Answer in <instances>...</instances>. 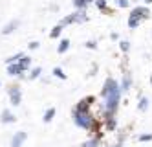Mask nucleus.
<instances>
[{"mask_svg":"<svg viewBox=\"0 0 152 147\" xmlns=\"http://www.w3.org/2000/svg\"><path fill=\"white\" fill-rule=\"evenodd\" d=\"M119 96H121V86L115 83V79L108 77L104 81V88H103V98H104V112L106 118L114 116V112L119 105Z\"/></svg>","mask_w":152,"mask_h":147,"instance_id":"f257e3e1","label":"nucleus"},{"mask_svg":"<svg viewBox=\"0 0 152 147\" xmlns=\"http://www.w3.org/2000/svg\"><path fill=\"white\" fill-rule=\"evenodd\" d=\"M92 101H94V98H86L73 110V121H75V125L84 129V131H92L94 129V116H92V112H90V103H92Z\"/></svg>","mask_w":152,"mask_h":147,"instance_id":"f03ea898","label":"nucleus"},{"mask_svg":"<svg viewBox=\"0 0 152 147\" xmlns=\"http://www.w3.org/2000/svg\"><path fill=\"white\" fill-rule=\"evenodd\" d=\"M148 15H150V11H148L147 6H137V7H134L132 13H130V17H128V28L136 30L145 18H148Z\"/></svg>","mask_w":152,"mask_h":147,"instance_id":"7ed1b4c3","label":"nucleus"},{"mask_svg":"<svg viewBox=\"0 0 152 147\" xmlns=\"http://www.w3.org/2000/svg\"><path fill=\"white\" fill-rule=\"evenodd\" d=\"M88 20V15H86V11L84 9H77L75 13L68 15V17H64L61 20V26H68V24H81V22H86Z\"/></svg>","mask_w":152,"mask_h":147,"instance_id":"20e7f679","label":"nucleus"},{"mask_svg":"<svg viewBox=\"0 0 152 147\" xmlns=\"http://www.w3.org/2000/svg\"><path fill=\"white\" fill-rule=\"evenodd\" d=\"M7 94H9V99H11V103L17 107L20 105V98H22V94H20V88L18 86H11L7 90Z\"/></svg>","mask_w":152,"mask_h":147,"instance_id":"39448f33","label":"nucleus"},{"mask_svg":"<svg viewBox=\"0 0 152 147\" xmlns=\"http://www.w3.org/2000/svg\"><path fill=\"white\" fill-rule=\"evenodd\" d=\"M26 138H28V134H26L24 131L15 132V136H13V140H11V147H22V143L26 142Z\"/></svg>","mask_w":152,"mask_h":147,"instance_id":"423d86ee","label":"nucleus"},{"mask_svg":"<svg viewBox=\"0 0 152 147\" xmlns=\"http://www.w3.org/2000/svg\"><path fill=\"white\" fill-rule=\"evenodd\" d=\"M18 24H20V22L15 18V20H11V22H9V24H6L4 26V30H2V35H9V33H13L17 28H18Z\"/></svg>","mask_w":152,"mask_h":147,"instance_id":"0eeeda50","label":"nucleus"},{"mask_svg":"<svg viewBox=\"0 0 152 147\" xmlns=\"http://www.w3.org/2000/svg\"><path fill=\"white\" fill-rule=\"evenodd\" d=\"M24 70L20 68V64L18 63H11V64H7V74L9 75H20Z\"/></svg>","mask_w":152,"mask_h":147,"instance_id":"6e6552de","label":"nucleus"},{"mask_svg":"<svg viewBox=\"0 0 152 147\" xmlns=\"http://www.w3.org/2000/svg\"><path fill=\"white\" fill-rule=\"evenodd\" d=\"M18 64H20V68H22V70H28L29 64H31V57H28V55H22V57L18 59Z\"/></svg>","mask_w":152,"mask_h":147,"instance_id":"1a4fd4ad","label":"nucleus"},{"mask_svg":"<svg viewBox=\"0 0 152 147\" xmlns=\"http://www.w3.org/2000/svg\"><path fill=\"white\" fill-rule=\"evenodd\" d=\"M90 2H95V0H73V6L75 9H86V6Z\"/></svg>","mask_w":152,"mask_h":147,"instance_id":"9d476101","label":"nucleus"},{"mask_svg":"<svg viewBox=\"0 0 152 147\" xmlns=\"http://www.w3.org/2000/svg\"><path fill=\"white\" fill-rule=\"evenodd\" d=\"M0 121H2V123H11V121H15V116H13L9 110H4V112H2V118H0Z\"/></svg>","mask_w":152,"mask_h":147,"instance_id":"9b49d317","label":"nucleus"},{"mask_svg":"<svg viewBox=\"0 0 152 147\" xmlns=\"http://www.w3.org/2000/svg\"><path fill=\"white\" fill-rule=\"evenodd\" d=\"M130 85H132V77H130V74H125L123 75V83H121V90H128Z\"/></svg>","mask_w":152,"mask_h":147,"instance_id":"f8f14e48","label":"nucleus"},{"mask_svg":"<svg viewBox=\"0 0 152 147\" xmlns=\"http://www.w3.org/2000/svg\"><path fill=\"white\" fill-rule=\"evenodd\" d=\"M68 48H70V41H68V39H62L61 44H59V48H57V52H59V53H64Z\"/></svg>","mask_w":152,"mask_h":147,"instance_id":"ddd939ff","label":"nucleus"},{"mask_svg":"<svg viewBox=\"0 0 152 147\" xmlns=\"http://www.w3.org/2000/svg\"><path fill=\"white\" fill-rule=\"evenodd\" d=\"M53 116H55V109H48L44 112V118H42V120H44V123H50L53 120Z\"/></svg>","mask_w":152,"mask_h":147,"instance_id":"4468645a","label":"nucleus"},{"mask_svg":"<svg viewBox=\"0 0 152 147\" xmlns=\"http://www.w3.org/2000/svg\"><path fill=\"white\" fill-rule=\"evenodd\" d=\"M62 28H64V26H61V24H59V26H55V28L51 30V33H50V37H51V39H57V37L61 35V33H62Z\"/></svg>","mask_w":152,"mask_h":147,"instance_id":"2eb2a0df","label":"nucleus"},{"mask_svg":"<svg viewBox=\"0 0 152 147\" xmlns=\"http://www.w3.org/2000/svg\"><path fill=\"white\" fill-rule=\"evenodd\" d=\"M147 109H148V99H147V98H141V99H139V110L145 112Z\"/></svg>","mask_w":152,"mask_h":147,"instance_id":"dca6fc26","label":"nucleus"},{"mask_svg":"<svg viewBox=\"0 0 152 147\" xmlns=\"http://www.w3.org/2000/svg\"><path fill=\"white\" fill-rule=\"evenodd\" d=\"M20 57H22V53H15L13 57H7V59H6V63H7V64H11V63H18V59H20Z\"/></svg>","mask_w":152,"mask_h":147,"instance_id":"f3484780","label":"nucleus"},{"mask_svg":"<svg viewBox=\"0 0 152 147\" xmlns=\"http://www.w3.org/2000/svg\"><path fill=\"white\" fill-rule=\"evenodd\" d=\"M95 6L99 11H106V0H95Z\"/></svg>","mask_w":152,"mask_h":147,"instance_id":"a211bd4d","label":"nucleus"},{"mask_svg":"<svg viewBox=\"0 0 152 147\" xmlns=\"http://www.w3.org/2000/svg\"><path fill=\"white\" fill-rule=\"evenodd\" d=\"M53 75H55V77H59V79H64V77H66V74H64L61 68H53Z\"/></svg>","mask_w":152,"mask_h":147,"instance_id":"6ab92c4d","label":"nucleus"},{"mask_svg":"<svg viewBox=\"0 0 152 147\" xmlns=\"http://www.w3.org/2000/svg\"><path fill=\"white\" fill-rule=\"evenodd\" d=\"M40 72H42V68H40V66H37V68H33V70H31V79H35V77H39L40 75Z\"/></svg>","mask_w":152,"mask_h":147,"instance_id":"aec40b11","label":"nucleus"},{"mask_svg":"<svg viewBox=\"0 0 152 147\" xmlns=\"http://www.w3.org/2000/svg\"><path fill=\"white\" fill-rule=\"evenodd\" d=\"M99 143H97V140H88V142H84L81 147H97Z\"/></svg>","mask_w":152,"mask_h":147,"instance_id":"412c9836","label":"nucleus"},{"mask_svg":"<svg viewBox=\"0 0 152 147\" xmlns=\"http://www.w3.org/2000/svg\"><path fill=\"white\" fill-rule=\"evenodd\" d=\"M119 46H121L123 52H128V50H130V42H128V41H121V42H119Z\"/></svg>","mask_w":152,"mask_h":147,"instance_id":"4be33fe9","label":"nucleus"},{"mask_svg":"<svg viewBox=\"0 0 152 147\" xmlns=\"http://www.w3.org/2000/svg\"><path fill=\"white\" fill-rule=\"evenodd\" d=\"M115 4L119 7H128V0H115Z\"/></svg>","mask_w":152,"mask_h":147,"instance_id":"5701e85b","label":"nucleus"},{"mask_svg":"<svg viewBox=\"0 0 152 147\" xmlns=\"http://www.w3.org/2000/svg\"><path fill=\"white\" fill-rule=\"evenodd\" d=\"M152 140V134H143V136H139V142H148Z\"/></svg>","mask_w":152,"mask_h":147,"instance_id":"b1692460","label":"nucleus"},{"mask_svg":"<svg viewBox=\"0 0 152 147\" xmlns=\"http://www.w3.org/2000/svg\"><path fill=\"white\" fill-rule=\"evenodd\" d=\"M86 46H88L90 50H94V48H97V42H94V41H90V42H86Z\"/></svg>","mask_w":152,"mask_h":147,"instance_id":"393cba45","label":"nucleus"},{"mask_svg":"<svg viewBox=\"0 0 152 147\" xmlns=\"http://www.w3.org/2000/svg\"><path fill=\"white\" fill-rule=\"evenodd\" d=\"M37 48H39V42H35V41L29 42V50H37Z\"/></svg>","mask_w":152,"mask_h":147,"instance_id":"a878e982","label":"nucleus"},{"mask_svg":"<svg viewBox=\"0 0 152 147\" xmlns=\"http://www.w3.org/2000/svg\"><path fill=\"white\" fill-rule=\"evenodd\" d=\"M115 147H123V140H121V142H119V143H117Z\"/></svg>","mask_w":152,"mask_h":147,"instance_id":"bb28decb","label":"nucleus"},{"mask_svg":"<svg viewBox=\"0 0 152 147\" xmlns=\"http://www.w3.org/2000/svg\"><path fill=\"white\" fill-rule=\"evenodd\" d=\"M145 2H147V4H152V0H145Z\"/></svg>","mask_w":152,"mask_h":147,"instance_id":"cd10ccee","label":"nucleus"}]
</instances>
